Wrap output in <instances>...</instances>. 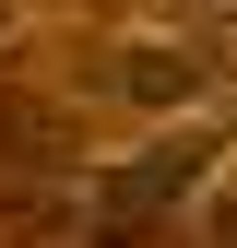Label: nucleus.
Segmentation results:
<instances>
[{
  "label": "nucleus",
  "mask_w": 237,
  "mask_h": 248,
  "mask_svg": "<svg viewBox=\"0 0 237 248\" xmlns=\"http://www.w3.org/2000/svg\"><path fill=\"white\" fill-rule=\"evenodd\" d=\"M190 177H202V154H190V142H154L142 166H118L107 189H95V248H142V225H154Z\"/></svg>",
  "instance_id": "nucleus-1"
}]
</instances>
